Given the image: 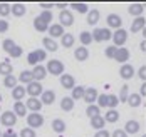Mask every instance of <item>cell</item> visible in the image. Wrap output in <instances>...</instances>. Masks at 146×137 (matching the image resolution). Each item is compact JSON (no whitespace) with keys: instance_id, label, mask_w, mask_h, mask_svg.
Returning a JSON list of instances; mask_svg holds the SVG:
<instances>
[{"instance_id":"cell-1","label":"cell","mask_w":146,"mask_h":137,"mask_svg":"<svg viewBox=\"0 0 146 137\" xmlns=\"http://www.w3.org/2000/svg\"><path fill=\"white\" fill-rule=\"evenodd\" d=\"M47 59V52H45L44 49H37V50H34V52H30L29 55H27V62H29L30 65H39V62H44Z\"/></svg>"},{"instance_id":"cell-2","label":"cell","mask_w":146,"mask_h":137,"mask_svg":"<svg viewBox=\"0 0 146 137\" xmlns=\"http://www.w3.org/2000/svg\"><path fill=\"white\" fill-rule=\"evenodd\" d=\"M27 125L30 129H39L44 125V115H40V112H30L27 114Z\"/></svg>"},{"instance_id":"cell-3","label":"cell","mask_w":146,"mask_h":137,"mask_svg":"<svg viewBox=\"0 0 146 137\" xmlns=\"http://www.w3.org/2000/svg\"><path fill=\"white\" fill-rule=\"evenodd\" d=\"M45 69H47V74H52V75H62L64 74V64L60 60H49L47 62V65H45Z\"/></svg>"},{"instance_id":"cell-4","label":"cell","mask_w":146,"mask_h":137,"mask_svg":"<svg viewBox=\"0 0 146 137\" xmlns=\"http://www.w3.org/2000/svg\"><path fill=\"white\" fill-rule=\"evenodd\" d=\"M0 124L5 125V127H9V129H12L15 124H17V115H15L14 110H5L0 115Z\"/></svg>"},{"instance_id":"cell-5","label":"cell","mask_w":146,"mask_h":137,"mask_svg":"<svg viewBox=\"0 0 146 137\" xmlns=\"http://www.w3.org/2000/svg\"><path fill=\"white\" fill-rule=\"evenodd\" d=\"M91 33H92V40H96V42H104V40L113 39V33L109 29H94Z\"/></svg>"},{"instance_id":"cell-6","label":"cell","mask_w":146,"mask_h":137,"mask_svg":"<svg viewBox=\"0 0 146 137\" xmlns=\"http://www.w3.org/2000/svg\"><path fill=\"white\" fill-rule=\"evenodd\" d=\"M25 90H27V94H29L30 97L39 99V95H42V94H44V87H42V84H40V82L34 80L32 84H29V85L25 87Z\"/></svg>"},{"instance_id":"cell-7","label":"cell","mask_w":146,"mask_h":137,"mask_svg":"<svg viewBox=\"0 0 146 137\" xmlns=\"http://www.w3.org/2000/svg\"><path fill=\"white\" fill-rule=\"evenodd\" d=\"M126 40H128V32L124 29H119V30H116L113 33V42H114V47H117V49H121L124 45Z\"/></svg>"},{"instance_id":"cell-8","label":"cell","mask_w":146,"mask_h":137,"mask_svg":"<svg viewBox=\"0 0 146 137\" xmlns=\"http://www.w3.org/2000/svg\"><path fill=\"white\" fill-rule=\"evenodd\" d=\"M59 24L62 25V27H71L74 24V15L71 10H60V14H59Z\"/></svg>"},{"instance_id":"cell-9","label":"cell","mask_w":146,"mask_h":137,"mask_svg":"<svg viewBox=\"0 0 146 137\" xmlns=\"http://www.w3.org/2000/svg\"><path fill=\"white\" fill-rule=\"evenodd\" d=\"M106 22H108V25L111 27V29H123V18L117 15V14H109V15L106 17Z\"/></svg>"},{"instance_id":"cell-10","label":"cell","mask_w":146,"mask_h":137,"mask_svg":"<svg viewBox=\"0 0 146 137\" xmlns=\"http://www.w3.org/2000/svg\"><path fill=\"white\" fill-rule=\"evenodd\" d=\"M99 92L94 87H86V94H84V102H88V106H92L94 102H98Z\"/></svg>"},{"instance_id":"cell-11","label":"cell","mask_w":146,"mask_h":137,"mask_svg":"<svg viewBox=\"0 0 146 137\" xmlns=\"http://www.w3.org/2000/svg\"><path fill=\"white\" fill-rule=\"evenodd\" d=\"M119 75L124 80H129V79H133V75H136V70H134V67H133L131 64H124L119 69Z\"/></svg>"},{"instance_id":"cell-12","label":"cell","mask_w":146,"mask_h":137,"mask_svg":"<svg viewBox=\"0 0 146 137\" xmlns=\"http://www.w3.org/2000/svg\"><path fill=\"white\" fill-rule=\"evenodd\" d=\"M25 106H27V110H32V112H40V109H42V102H40V99H35V97H29L27 100H25Z\"/></svg>"},{"instance_id":"cell-13","label":"cell","mask_w":146,"mask_h":137,"mask_svg":"<svg viewBox=\"0 0 146 137\" xmlns=\"http://www.w3.org/2000/svg\"><path fill=\"white\" fill-rule=\"evenodd\" d=\"M74 59L77 62H86L89 59V50L86 47H77V49H74Z\"/></svg>"},{"instance_id":"cell-14","label":"cell","mask_w":146,"mask_h":137,"mask_svg":"<svg viewBox=\"0 0 146 137\" xmlns=\"http://www.w3.org/2000/svg\"><path fill=\"white\" fill-rule=\"evenodd\" d=\"M60 85H62L64 89H67V90H72L74 87H76V80H74V77L69 75V74H62V75H60Z\"/></svg>"},{"instance_id":"cell-15","label":"cell","mask_w":146,"mask_h":137,"mask_svg":"<svg viewBox=\"0 0 146 137\" xmlns=\"http://www.w3.org/2000/svg\"><path fill=\"white\" fill-rule=\"evenodd\" d=\"M32 74H34V80H37V82H40V80H44L45 77H47V69H45L44 65H35L34 69H32Z\"/></svg>"},{"instance_id":"cell-16","label":"cell","mask_w":146,"mask_h":137,"mask_svg":"<svg viewBox=\"0 0 146 137\" xmlns=\"http://www.w3.org/2000/svg\"><path fill=\"white\" fill-rule=\"evenodd\" d=\"M128 12H129V15H133L134 18H138V17H143L145 5H143V3H131V5L128 7Z\"/></svg>"},{"instance_id":"cell-17","label":"cell","mask_w":146,"mask_h":137,"mask_svg":"<svg viewBox=\"0 0 146 137\" xmlns=\"http://www.w3.org/2000/svg\"><path fill=\"white\" fill-rule=\"evenodd\" d=\"M49 35H50V39H56V37H62L64 35V27L60 25V24H50L49 25Z\"/></svg>"},{"instance_id":"cell-18","label":"cell","mask_w":146,"mask_h":137,"mask_svg":"<svg viewBox=\"0 0 146 137\" xmlns=\"http://www.w3.org/2000/svg\"><path fill=\"white\" fill-rule=\"evenodd\" d=\"M114 60H116V62H121V64L124 65L126 62L129 60V50H128V49H124V47L117 49L116 55H114Z\"/></svg>"},{"instance_id":"cell-19","label":"cell","mask_w":146,"mask_h":137,"mask_svg":"<svg viewBox=\"0 0 146 137\" xmlns=\"http://www.w3.org/2000/svg\"><path fill=\"white\" fill-rule=\"evenodd\" d=\"M145 25H146V18L145 17H138V18H134L131 24V32L133 33H138V32L145 30Z\"/></svg>"},{"instance_id":"cell-20","label":"cell","mask_w":146,"mask_h":137,"mask_svg":"<svg viewBox=\"0 0 146 137\" xmlns=\"http://www.w3.org/2000/svg\"><path fill=\"white\" fill-rule=\"evenodd\" d=\"M54 100H56V92L54 90H44V94L40 95V102H42L44 106L54 104Z\"/></svg>"},{"instance_id":"cell-21","label":"cell","mask_w":146,"mask_h":137,"mask_svg":"<svg viewBox=\"0 0 146 137\" xmlns=\"http://www.w3.org/2000/svg\"><path fill=\"white\" fill-rule=\"evenodd\" d=\"M42 45H44V49L49 50V52H56V50H59L57 42H56L54 39H50V37H44V39H42Z\"/></svg>"},{"instance_id":"cell-22","label":"cell","mask_w":146,"mask_h":137,"mask_svg":"<svg viewBox=\"0 0 146 137\" xmlns=\"http://www.w3.org/2000/svg\"><path fill=\"white\" fill-rule=\"evenodd\" d=\"M14 112L17 117H25L27 115V106H25V102H15L14 104Z\"/></svg>"},{"instance_id":"cell-23","label":"cell","mask_w":146,"mask_h":137,"mask_svg":"<svg viewBox=\"0 0 146 137\" xmlns=\"http://www.w3.org/2000/svg\"><path fill=\"white\" fill-rule=\"evenodd\" d=\"M124 130H126L128 136H129V134H138V132H139V122L138 121H128L126 125H124Z\"/></svg>"},{"instance_id":"cell-24","label":"cell","mask_w":146,"mask_h":137,"mask_svg":"<svg viewBox=\"0 0 146 137\" xmlns=\"http://www.w3.org/2000/svg\"><path fill=\"white\" fill-rule=\"evenodd\" d=\"M74 42H76V39H74L72 33H64L60 37V45L64 47V49H71L74 45Z\"/></svg>"},{"instance_id":"cell-25","label":"cell","mask_w":146,"mask_h":137,"mask_svg":"<svg viewBox=\"0 0 146 137\" xmlns=\"http://www.w3.org/2000/svg\"><path fill=\"white\" fill-rule=\"evenodd\" d=\"M19 80H20L22 84H25V85L32 84V82H34V74H32V70H22L20 75H19Z\"/></svg>"},{"instance_id":"cell-26","label":"cell","mask_w":146,"mask_h":137,"mask_svg":"<svg viewBox=\"0 0 146 137\" xmlns=\"http://www.w3.org/2000/svg\"><path fill=\"white\" fill-rule=\"evenodd\" d=\"M104 125H106V121H104V117H102V115H98V117L91 119V127H92V129H96V132H98V130H102V129H104Z\"/></svg>"},{"instance_id":"cell-27","label":"cell","mask_w":146,"mask_h":137,"mask_svg":"<svg viewBox=\"0 0 146 137\" xmlns=\"http://www.w3.org/2000/svg\"><path fill=\"white\" fill-rule=\"evenodd\" d=\"M60 109H62L64 112H71L74 109V99L72 97H62V100H60Z\"/></svg>"},{"instance_id":"cell-28","label":"cell","mask_w":146,"mask_h":137,"mask_svg":"<svg viewBox=\"0 0 146 137\" xmlns=\"http://www.w3.org/2000/svg\"><path fill=\"white\" fill-rule=\"evenodd\" d=\"M25 94H27L25 87H22V85H17L14 90H12V97H14L15 102H19V100H22V99L25 97Z\"/></svg>"},{"instance_id":"cell-29","label":"cell","mask_w":146,"mask_h":137,"mask_svg":"<svg viewBox=\"0 0 146 137\" xmlns=\"http://www.w3.org/2000/svg\"><path fill=\"white\" fill-rule=\"evenodd\" d=\"M25 12H27V9H25L24 3H12V15L24 17L25 15Z\"/></svg>"},{"instance_id":"cell-30","label":"cell","mask_w":146,"mask_h":137,"mask_svg":"<svg viewBox=\"0 0 146 137\" xmlns=\"http://www.w3.org/2000/svg\"><path fill=\"white\" fill-rule=\"evenodd\" d=\"M99 17H101V14H99V10H98V9L89 10V14H88V24H89V25H96V24L99 22Z\"/></svg>"},{"instance_id":"cell-31","label":"cell","mask_w":146,"mask_h":137,"mask_svg":"<svg viewBox=\"0 0 146 137\" xmlns=\"http://www.w3.org/2000/svg\"><path fill=\"white\" fill-rule=\"evenodd\" d=\"M86 114H88V117H89V119H94V117L101 115V107L98 106V104L88 106V109H86Z\"/></svg>"},{"instance_id":"cell-32","label":"cell","mask_w":146,"mask_h":137,"mask_svg":"<svg viewBox=\"0 0 146 137\" xmlns=\"http://www.w3.org/2000/svg\"><path fill=\"white\" fill-rule=\"evenodd\" d=\"M84 94H86V87H82V85H76L72 89V97L74 100H81V99H84Z\"/></svg>"},{"instance_id":"cell-33","label":"cell","mask_w":146,"mask_h":137,"mask_svg":"<svg viewBox=\"0 0 146 137\" xmlns=\"http://www.w3.org/2000/svg\"><path fill=\"white\" fill-rule=\"evenodd\" d=\"M117 119H119V112H117L116 109H109V110L106 112V115H104V121L111 122V124L117 122Z\"/></svg>"},{"instance_id":"cell-34","label":"cell","mask_w":146,"mask_h":137,"mask_svg":"<svg viewBox=\"0 0 146 137\" xmlns=\"http://www.w3.org/2000/svg\"><path fill=\"white\" fill-rule=\"evenodd\" d=\"M52 130L57 132V134H62L66 130V122L62 121V119H54L52 121Z\"/></svg>"},{"instance_id":"cell-35","label":"cell","mask_w":146,"mask_h":137,"mask_svg":"<svg viewBox=\"0 0 146 137\" xmlns=\"http://www.w3.org/2000/svg\"><path fill=\"white\" fill-rule=\"evenodd\" d=\"M0 75H12V64L9 60L0 62Z\"/></svg>"},{"instance_id":"cell-36","label":"cell","mask_w":146,"mask_h":137,"mask_svg":"<svg viewBox=\"0 0 146 137\" xmlns=\"http://www.w3.org/2000/svg\"><path fill=\"white\" fill-rule=\"evenodd\" d=\"M17 82H19V79L15 75H7L3 79V85H5L7 89H10V90H14L15 87H17Z\"/></svg>"},{"instance_id":"cell-37","label":"cell","mask_w":146,"mask_h":137,"mask_svg":"<svg viewBox=\"0 0 146 137\" xmlns=\"http://www.w3.org/2000/svg\"><path fill=\"white\" fill-rule=\"evenodd\" d=\"M128 104H129V107H133V109L139 107L141 106V95H139V94H129V97H128Z\"/></svg>"},{"instance_id":"cell-38","label":"cell","mask_w":146,"mask_h":137,"mask_svg":"<svg viewBox=\"0 0 146 137\" xmlns=\"http://www.w3.org/2000/svg\"><path fill=\"white\" fill-rule=\"evenodd\" d=\"M79 42L82 44V47L89 45V44L92 42V33H91V32H88V30L81 32V35H79Z\"/></svg>"},{"instance_id":"cell-39","label":"cell","mask_w":146,"mask_h":137,"mask_svg":"<svg viewBox=\"0 0 146 137\" xmlns=\"http://www.w3.org/2000/svg\"><path fill=\"white\" fill-rule=\"evenodd\" d=\"M34 29H35L37 32H47L49 30V25L44 24L39 17H35V18H34Z\"/></svg>"},{"instance_id":"cell-40","label":"cell","mask_w":146,"mask_h":137,"mask_svg":"<svg viewBox=\"0 0 146 137\" xmlns=\"http://www.w3.org/2000/svg\"><path fill=\"white\" fill-rule=\"evenodd\" d=\"M71 7H72L76 12H79V14H89V9H88V3H79V2H74L71 3Z\"/></svg>"},{"instance_id":"cell-41","label":"cell","mask_w":146,"mask_h":137,"mask_svg":"<svg viewBox=\"0 0 146 137\" xmlns=\"http://www.w3.org/2000/svg\"><path fill=\"white\" fill-rule=\"evenodd\" d=\"M39 18H40L44 24L50 25V22H52V12H50V10H42V12L39 14Z\"/></svg>"},{"instance_id":"cell-42","label":"cell","mask_w":146,"mask_h":137,"mask_svg":"<svg viewBox=\"0 0 146 137\" xmlns=\"http://www.w3.org/2000/svg\"><path fill=\"white\" fill-rule=\"evenodd\" d=\"M117 106H119V97L114 95V94H109L108 95V107L109 109H116Z\"/></svg>"},{"instance_id":"cell-43","label":"cell","mask_w":146,"mask_h":137,"mask_svg":"<svg viewBox=\"0 0 146 137\" xmlns=\"http://www.w3.org/2000/svg\"><path fill=\"white\" fill-rule=\"evenodd\" d=\"M128 85L124 84L123 87H121V90H119V104L121 102H128V97H129V92H128Z\"/></svg>"},{"instance_id":"cell-44","label":"cell","mask_w":146,"mask_h":137,"mask_svg":"<svg viewBox=\"0 0 146 137\" xmlns=\"http://www.w3.org/2000/svg\"><path fill=\"white\" fill-rule=\"evenodd\" d=\"M12 14V5L10 3H0V15L7 17Z\"/></svg>"},{"instance_id":"cell-45","label":"cell","mask_w":146,"mask_h":137,"mask_svg":"<svg viewBox=\"0 0 146 137\" xmlns=\"http://www.w3.org/2000/svg\"><path fill=\"white\" fill-rule=\"evenodd\" d=\"M15 45H17V44H15L12 39H5V40L2 42V49H3V50H5L7 54H9V52H10V50H12V49H14Z\"/></svg>"},{"instance_id":"cell-46","label":"cell","mask_w":146,"mask_h":137,"mask_svg":"<svg viewBox=\"0 0 146 137\" xmlns=\"http://www.w3.org/2000/svg\"><path fill=\"white\" fill-rule=\"evenodd\" d=\"M22 54H24V50H22V47H20V45H15L14 49H12V50L9 52V55H10L12 59H19V57H20Z\"/></svg>"},{"instance_id":"cell-47","label":"cell","mask_w":146,"mask_h":137,"mask_svg":"<svg viewBox=\"0 0 146 137\" xmlns=\"http://www.w3.org/2000/svg\"><path fill=\"white\" fill-rule=\"evenodd\" d=\"M19 137H35V130L30 129V127H24V129L20 130Z\"/></svg>"},{"instance_id":"cell-48","label":"cell","mask_w":146,"mask_h":137,"mask_svg":"<svg viewBox=\"0 0 146 137\" xmlns=\"http://www.w3.org/2000/svg\"><path fill=\"white\" fill-rule=\"evenodd\" d=\"M117 52V47L111 45V47H106V50H104V55L108 57V59H114V55H116Z\"/></svg>"},{"instance_id":"cell-49","label":"cell","mask_w":146,"mask_h":137,"mask_svg":"<svg viewBox=\"0 0 146 137\" xmlns=\"http://www.w3.org/2000/svg\"><path fill=\"white\" fill-rule=\"evenodd\" d=\"M98 106L101 107H108V95L106 94H99V97H98Z\"/></svg>"},{"instance_id":"cell-50","label":"cell","mask_w":146,"mask_h":137,"mask_svg":"<svg viewBox=\"0 0 146 137\" xmlns=\"http://www.w3.org/2000/svg\"><path fill=\"white\" fill-rule=\"evenodd\" d=\"M136 74H138V77L145 82V80H146V65H141V67L138 69V72H136Z\"/></svg>"},{"instance_id":"cell-51","label":"cell","mask_w":146,"mask_h":137,"mask_svg":"<svg viewBox=\"0 0 146 137\" xmlns=\"http://www.w3.org/2000/svg\"><path fill=\"white\" fill-rule=\"evenodd\" d=\"M113 137H128V134H126L124 129H116V130L113 132Z\"/></svg>"},{"instance_id":"cell-52","label":"cell","mask_w":146,"mask_h":137,"mask_svg":"<svg viewBox=\"0 0 146 137\" xmlns=\"http://www.w3.org/2000/svg\"><path fill=\"white\" fill-rule=\"evenodd\" d=\"M7 30H9V22L2 18L0 20V33H3V32H7Z\"/></svg>"},{"instance_id":"cell-53","label":"cell","mask_w":146,"mask_h":137,"mask_svg":"<svg viewBox=\"0 0 146 137\" xmlns=\"http://www.w3.org/2000/svg\"><path fill=\"white\" fill-rule=\"evenodd\" d=\"M94 137H111V134H109L106 129H102V130H98V132L94 134Z\"/></svg>"},{"instance_id":"cell-54","label":"cell","mask_w":146,"mask_h":137,"mask_svg":"<svg viewBox=\"0 0 146 137\" xmlns=\"http://www.w3.org/2000/svg\"><path fill=\"white\" fill-rule=\"evenodd\" d=\"M39 5H40V7H44V10H49V9H52L56 3H52V2H40Z\"/></svg>"},{"instance_id":"cell-55","label":"cell","mask_w":146,"mask_h":137,"mask_svg":"<svg viewBox=\"0 0 146 137\" xmlns=\"http://www.w3.org/2000/svg\"><path fill=\"white\" fill-rule=\"evenodd\" d=\"M2 137H19V136L14 132V129H7V132H5Z\"/></svg>"},{"instance_id":"cell-56","label":"cell","mask_w":146,"mask_h":137,"mask_svg":"<svg viewBox=\"0 0 146 137\" xmlns=\"http://www.w3.org/2000/svg\"><path fill=\"white\" fill-rule=\"evenodd\" d=\"M139 95L143 97V95H146V82H143V85H141V90H139Z\"/></svg>"},{"instance_id":"cell-57","label":"cell","mask_w":146,"mask_h":137,"mask_svg":"<svg viewBox=\"0 0 146 137\" xmlns=\"http://www.w3.org/2000/svg\"><path fill=\"white\" fill-rule=\"evenodd\" d=\"M56 7L62 9V10H66V3H64V2H59V3H56Z\"/></svg>"},{"instance_id":"cell-58","label":"cell","mask_w":146,"mask_h":137,"mask_svg":"<svg viewBox=\"0 0 146 137\" xmlns=\"http://www.w3.org/2000/svg\"><path fill=\"white\" fill-rule=\"evenodd\" d=\"M0 104H2V95H0Z\"/></svg>"},{"instance_id":"cell-59","label":"cell","mask_w":146,"mask_h":137,"mask_svg":"<svg viewBox=\"0 0 146 137\" xmlns=\"http://www.w3.org/2000/svg\"><path fill=\"white\" fill-rule=\"evenodd\" d=\"M2 136H3V134H2V132H0V137H2Z\"/></svg>"},{"instance_id":"cell-60","label":"cell","mask_w":146,"mask_h":137,"mask_svg":"<svg viewBox=\"0 0 146 137\" xmlns=\"http://www.w3.org/2000/svg\"><path fill=\"white\" fill-rule=\"evenodd\" d=\"M143 137H146V136H143Z\"/></svg>"}]
</instances>
